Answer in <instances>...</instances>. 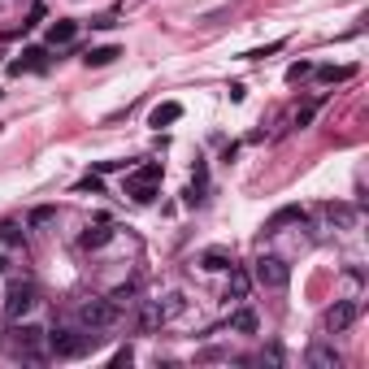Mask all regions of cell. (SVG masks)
I'll list each match as a JSON object with an SVG mask.
<instances>
[{"mask_svg":"<svg viewBox=\"0 0 369 369\" xmlns=\"http://www.w3.org/2000/svg\"><path fill=\"white\" fill-rule=\"evenodd\" d=\"M44 339H48V352H53V357L74 361V357H83V352L100 348L105 334L100 330H87V334H78V330H53V334H44Z\"/></svg>","mask_w":369,"mask_h":369,"instance_id":"6da1fadb","label":"cell"},{"mask_svg":"<svg viewBox=\"0 0 369 369\" xmlns=\"http://www.w3.org/2000/svg\"><path fill=\"white\" fill-rule=\"evenodd\" d=\"M118 317H122V309H114V304L100 300V296L78 304V322H83V330H109V326H118Z\"/></svg>","mask_w":369,"mask_h":369,"instance_id":"7a4b0ae2","label":"cell"},{"mask_svg":"<svg viewBox=\"0 0 369 369\" xmlns=\"http://www.w3.org/2000/svg\"><path fill=\"white\" fill-rule=\"evenodd\" d=\"M252 278L265 287V291H282L287 282H291V265L282 261V256H256L252 265Z\"/></svg>","mask_w":369,"mask_h":369,"instance_id":"3957f363","label":"cell"},{"mask_svg":"<svg viewBox=\"0 0 369 369\" xmlns=\"http://www.w3.org/2000/svg\"><path fill=\"white\" fill-rule=\"evenodd\" d=\"M35 300H39V291H35V282H9V291H5V317H26L30 309H35Z\"/></svg>","mask_w":369,"mask_h":369,"instance_id":"277c9868","label":"cell"},{"mask_svg":"<svg viewBox=\"0 0 369 369\" xmlns=\"http://www.w3.org/2000/svg\"><path fill=\"white\" fill-rule=\"evenodd\" d=\"M357 313H361V304H357V300H334L330 309H326V330H330V334H343V330H352Z\"/></svg>","mask_w":369,"mask_h":369,"instance_id":"5b68a950","label":"cell"},{"mask_svg":"<svg viewBox=\"0 0 369 369\" xmlns=\"http://www.w3.org/2000/svg\"><path fill=\"white\" fill-rule=\"evenodd\" d=\"M13 334H18L13 343H18V357H22V361H44V357H48V352H44V330H39V326H18Z\"/></svg>","mask_w":369,"mask_h":369,"instance_id":"8992f818","label":"cell"},{"mask_svg":"<svg viewBox=\"0 0 369 369\" xmlns=\"http://www.w3.org/2000/svg\"><path fill=\"white\" fill-rule=\"evenodd\" d=\"M322 213H326V222H330V226H339V231H357V204H343V200H334V204H326L322 208Z\"/></svg>","mask_w":369,"mask_h":369,"instance_id":"52a82bcc","label":"cell"},{"mask_svg":"<svg viewBox=\"0 0 369 369\" xmlns=\"http://www.w3.org/2000/svg\"><path fill=\"white\" fill-rule=\"evenodd\" d=\"M296 222H304V208H300V204H282L278 213H269V222H265V235H278L282 226H296Z\"/></svg>","mask_w":369,"mask_h":369,"instance_id":"ba28073f","label":"cell"},{"mask_svg":"<svg viewBox=\"0 0 369 369\" xmlns=\"http://www.w3.org/2000/svg\"><path fill=\"white\" fill-rule=\"evenodd\" d=\"M109 239H114V222H91V226L83 231V239H78V248H105Z\"/></svg>","mask_w":369,"mask_h":369,"instance_id":"9c48e42d","label":"cell"},{"mask_svg":"<svg viewBox=\"0 0 369 369\" xmlns=\"http://www.w3.org/2000/svg\"><path fill=\"white\" fill-rule=\"evenodd\" d=\"M231 265H235L231 248H204L200 252V269H208V274H222V269H231Z\"/></svg>","mask_w":369,"mask_h":369,"instance_id":"30bf717a","label":"cell"},{"mask_svg":"<svg viewBox=\"0 0 369 369\" xmlns=\"http://www.w3.org/2000/svg\"><path fill=\"white\" fill-rule=\"evenodd\" d=\"M304 361H309L313 369H339V365H343V361H339V352H334V348H326V343H313Z\"/></svg>","mask_w":369,"mask_h":369,"instance_id":"8fae6325","label":"cell"},{"mask_svg":"<svg viewBox=\"0 0 369 369\" xmlns=\"http://www.w3.org/2000/svg\"><path fill=\"white\" fill-rule=\"evenodd\" d=\"M9 70H13V74H26V70H48L44 48H26V53H22L18 61H9Z\"/></svg>","mask_w":369,"mask_h":369,"instance_id":"7c38bea8","label":"cell"},{"mask_svg":"<svg viewBox=\"0 0 369 369\" xmlns=\"http://www.w3.org/2000/svg\"><path fill=\"white\" fill-rule=\"evenodd\" d=\"M179 118H183V105H179V100H165V105H156V109H152L148 126H156V131H161V126H174Z\"/></svg>","mask_w":369,"mask_h":369,"instance_id":"4fadbf2b","label":"cell"},{"mask_svg":"<svg viewBox=\"0 0 369 369\" xmlns=\"http://www.w3.org/2000/svg\"><path fill=\"white\" fill-rule=\"evenodd\" d=\"M248 291H252V278L244 274L239 265H231V282H226V300H248Z\"/></svg>","mask_w":369,"mask_h":369,"instance_id":"5bb4252c","label":"cell"},{"mask_svg":"<svg viewBox=\"0 0 369 369\" xmlns=\"http://www.w3.org/2000/svg\"><path fill=\"white\" fill-rule=\"evenodd\" d=\"M135 296H139V282H122V287H114V291H109L105 300L114 304V309H131V304H139Z\"/></svg>","mask_w":369,"mask_h":369,"instance_id":"9a60e30c","label":"cell"},{"mask_svg":"<svg viewBox=\"0 0 369 369\" xmlns=\"http://www.w3.org/2000/svg\"><path fill=\"white\" fill-rule=\"evenodd\" d=\"M74 35H78V22H70V18H61V22H53L48 26V44H74Z\"/></svg>","mask_w":369,"mask_h":369,"instance_id":"2e32d148","label":"cell"},{"mask_svg":"<svg viewBox=\"0 0 369 369\" xmlns=\"http://www.w3.org/2000/svg\"><path fill=\"white\" fill-rule=\"evenodd\" d=\"M126 196L135 204H152L156 200V183H139V179H126Z\"/></svg>","mask_w":369,"mask_h":369,"instance_id":"e0dca14e","label":"cell"},{"mask_svg":"<svg viewBox=\"0 0 369 369\" xmlns=\"http://www.w3.org/2000/svg\"><path fill=\"white\" fill-rule=\"evenodd\" d=\"M118 57H122V48H114V44H105V48H91V53H87L83 61H87V66H96V70H100V66H114Z\"/></svg>","mask_w":369,"mask_h":369,"instance_id":"ac0fdd59","label":"cell"},{"mask_svg":"<svg viewBox=\"0 0 369 369\" xmlns=\"http://www.w3.org/2000/svg\"><path fill=\"white\" fill-rule=\"evenodd\" d=\"M161 322H165L161 304H143V309H139V330H156Z\"/></svg>","mask_w":369,"mask_h":369,"instance_id":"d6986e66","label":"cell"},{"mask_svg":"<svg viewBox=\"0 0 369 369\" xmlns=\"http://www.w3.org/2000/svg\"><path fill=\"white\" fill-rule=\"evenodd\" d=\"M231 330H239V334H256V313H252V309L231 313Z\"/></svg>","mask_w":369,"mask_h":369,"instance_id":"ffe728a7","label":"cell"},{"mask_svg":"<svg viewBox=\"0 0 369 369\" xmlns=\"http://www.w3.org/2000/svg\"><path fill=\"white\" fill-rule=\"evenodd\" d=\"M317 78H322V83H343V78H352V66H322Z\"/></svg>","mask_w":369,"mask_h":369,"instance_id":"44dd1931","label":"cell"},{"mask_svg":"<svg viewBox=\"0 0 369 369\" xmlns=\"http://www.w3.org/2000/svg\"><path fill=\"white\" fill-rule=\"evenodd\" d=\"M131 179H139V183H161V165L148 161V165H139V170L131 174Z\"/></svg>","mask_w":369,"mask_h":369,"instance_id":"7402d4cb","label":"cell"},{"mask_svg":"<svg viewBox=\"0 0 369 369\" xmlns=\"http://www.w3.org/2000/svg\"><path fill=\"white\" fill-rule=\"evenodd\" d=\"M57 217V208H48V204H39V208H30V226H48V222Z\"/></svg>","mask_w":369,"mask_h":369,"instance_id":"603a6c76","label":"cell"},{"mask_svg":"<svg viewBox=\"0 0 369 369\" xmlns=\"http://www.w3.org/2000/svg\"><path fill=\"white\" fill-rule=\"evenodd\" d=\"M161 313H165V322H170V317H179V313H183V296H179V291H174V296H165Z\"/></svg>","mask_w":369,"mask_h":369,"instance_id":"cb8c5ba5","label":"cell"},{"mask_svg":"<svg viewBox=\"0 0 369 369\" xmlns=\"http://www.w3.org/2000/svg\"><path fill=\"white\" fill-rule=\"evenodd\" d=\"M309 74H313V66H309V61H296V66L287 70V83H300V78H309Z\"/></svg>","mask_w":369,"mask_h":369,"instance_id":"d4e9b609","label":"cell"},{"mask_svg":"<svg viewBox=\"0 0 369 369\" xmlns=\"http://www.w3.org/2000/svg\"><path fill=\"white\" fill-rule=\"evenodd\" d=\"M313 118H317V100H313V105H304L300 114H296V126H300V131H304V126H309Z\"/></svg>","mask_w":369,"mask_h":369,"instance_id":"484cf974","label":"cell"},{"mask_svg":"<svg viewBox=\"0 0 369 369\" xmlns=\"http://www.w3.org/2000/svg\"><path fill=\"white\" fill-rule=\"evenodd\" d=\"M278 48H282V39L265 44V48H252V53H248V61H261V57H269V53H278Z\"/></svg>","mask_w":369,"mask_h":369,"instance_id":"4316f807","label":"cell"},{"mask_svg":"<svg viewBox=\"0 0 369 369\" xmlns=\"http://www.w3.org/2000/svg\"><path fill=\"white\" fill-rule=\"evenodd\" d=\"M0 244H18V226L13 222H0Z\"/></svg>","mask_w":369,"mask_h":369,"instance_id":"83f0119b","label":"cell"},{"mask_svg":"<svg viewBox=\"0 0 369 369\" xmlns=\"http://www.w3.org/2000/svg\"><path fill=\"white\" fill-rule=\"evenodd\" d=\"M96 30H109V26H118V13H100V18H91Z\"/></svg>","mask_w":369,"mask_h":369,"instance_id":"f1b7e54d","label":"cell"},{"mask_svg":"<svg viewBox=\"0 0 369 369\" xmlns=\"http://www.w3.org/2000/svg\"><path fill=\"white\" fill-rule=\"evenodd\" d=\"M131 361H135L131 348H118V352H114V365H131Z\"/></svg>","mask_w":369,"mask_h":369,"instance_id":"f546056e","label":"cell"},{"mask_svg":"<svg viewBox=\"0 0 369 369\" xmlns=\"http://www.w3.org/2000/svg\"><path fill=\"white\" fill-rule=\"evenodd\" d=\"M78 191H100V179H96V174H87V179L78 183Z\"/></svg>","mask_w":369,"mask_h":369,"instance_id":"4dcf8cb0","label":"cell"},{"mask_svg":"<svg viewBox=\"0 0 369 369\" xmlns=\"http://www.w3.org/2000/svg\"><path fill=\"white\" fill-rule=\"evenodd\" d=\"M5 269H9V261H5V256H0V274H5Z\"/></svg>","mask_w":369,"mask_h":369,"instance_id":"1f68e13d","label":"cell"},{"mask_svg":"<svg viewBox=\"0 0 369 369\" xmlns=\"http://www.w3.org/2000/svg\"><path fill=\"white\" fill-rule=\"evenodd\" d=\"M0 348H5V334H0Z\"/></svg>","mask_w":369,"mask_h":369,"instance_id":"d6a6232c","label":"cell"},{"mask_svg":"<svg viewBox=\"0 0 369 369\" xmlns=\"http://www.w3.org/2000/svg\"><path fill=\"white\" fill-rule=\"evenodd\" d=\"M0 96H5V91H0Z\"/></svg>","mask_w":369,"mask_h":369,"instance_id":"836d02e7","label":"cell"}]
</instances>
